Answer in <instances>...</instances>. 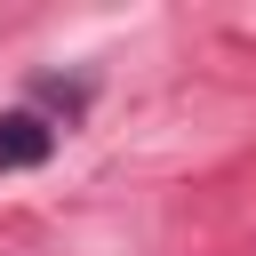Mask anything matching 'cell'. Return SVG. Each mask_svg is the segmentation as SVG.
Instances as JSON below:
<instances>
[{
  "mask_svg": "<svg viewBox=\"0 0 256 256\" xmlns=\"http://www.w3.org/2000/svg\"><path fill=\"white\" fill-rule=\"evenodd\" d=\"M56 152V128L48 120H32V112H8L0 120V168H40Z\"/></svg>",
  "mask_w": 256,
  "mask_h": 256,
  "instance_id": "cell-1",
  "label": "cell"
}]
</instances>
